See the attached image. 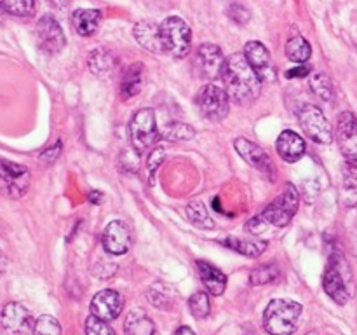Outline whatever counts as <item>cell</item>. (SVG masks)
Instances as JSON below:
<instances>
[{
	"instance_id": "41",
	"label": "cell",
	"mask_w": 357,
	"mask_h": 335,
	"mask_svg": "<svg viewBox=\"0 0 357 335\" xmlns=\"http://www.w3.org/2000/svg\"><path fill=\"white\" fill-rule=\"evenodd\" d=\"M267 225H268V222L264 218V215H261V213H260V215L255 216V218H251L250 222H248L246 229L250 230L251 234H255V236H260V234L265 232Z\"/></svg>"
},
{
	"instance_id": "11",
	"label": "cell",
	"mask_w": 357,
	"mask_h": 335,
	"mask_svg": "<svg viewBox=\"0 0 357 335\" xmlns=\"http://www.w3.org/2000/svg\"><path fill=\"white\" fill-rule=\"evenodd\" d=\"M35 37H37L38 47H40L45 54H58L66 44L65 31H63L61 24H59L58 20H56L54 16H51V14H44V16L37 21Z\"/></svg>"
},
{
	"instance_id": "14",
	"label": "cell",
	"mask_w": 357,
	"mask_h": 335,
	"mask_svg": "<svg viewBox=\"0 0 357 335\" xmlns=\"http://www.w3.org/2000/svg\"><path fill=\"white\" fill-rule=\"evenodd\" d=\"M91 316L103 321H114L124 309V297L117 290H101L91 299Z\"/></svg>"
},
{
	"instance_id": "2",
	"label": "cell",
	"mask_w": 357,
	"mask_h": 335,
	"mask_svg": "<svg viewBox=\"0 0 357 335\" xmlns=\"http://www.w3.org/2000/svg\"><path fill=\"white\" fill-rule=\"evenodd\" d=\"M303 307L289 299H274L264 313V328L271 335H293L298 328Z\"/></svg>"
},
{
	"instance_id": "4",
	"label": "cell",
	"mask_w": 357,
	"mask_h": 335,
	"mask_svg": "<svg viewBox=\"0 0 357 335\" xmlns=\"http://www.w3.org/2000/svg\"><path fill=\"white\" fill-rule=\"evenodd\" d=\"M296 117H298L300 128L309 140L321 143V145H328V143L333 142V128L317 105L303 103L296 112Z\"/></svg>"
},
{
	"instance_id": "28",
	"label": "cell",
	"mask_w": 357,
	"mask_h": 335,
	"mask_svg": "<svg viewBox=\"0 0 357 335\" xmlns=\"http://www.w3.org/2000/svg\"><path fill=\"white\" fill-rule=\"evenodd\" d=\"M146 299H149V302L152 304L153 307H157V309L160 311L173 309L174 306L173 288L167 285H162V283H155V285L149 290V293H146Z\"/></svg>"
},
{
	"instance_id": "22",
	"label": "cell",
	"mask_w": 357,
	"mask_h": 335,
	"mask_svg": "<svg viewBox=\"0 0 357 335\" xmlns=\"http://www.w3.org/2000/svg\"><path fill=\"white\" fill-rule=\"evenodd\" d=\"M143 80H145V65L143 63H132L122 72L121 79V94L124 100H131L136 94L142 93Z\"/></svg>"
},
{
	"instance_id": "8",
	"label": "cell",
	"mask_w": 357,
	"mask_h": 335,
	"mask_svg": "<svg viewBox=\"0 0 357 335\" xmlns=\"http://www.w3.org/2000/svg\"><path fill=\"white\" fill-rule=\"evenodd\" d=\"M31 174L28 168L13 161L0 159V194L10 199H20L30 188Z\"/></svg>"
},
{
	"instance_id": "44",
	"label": "cell",
	"mask_w": 357,
	"mask_h": 335,
	"mask_svg": "<svg viewBox=\"0 0 357 335\" xmlns=\"http://www.w3.org/2000/svg\"><path fill=\"white\" fill-rule=\"evenodd\" d=\"M6 269H7V258H6V255L2 253V250H0V276L6 272Z\"/></svg>"
},
{
	"instance_id": "33",
	"label": "cell",
	"mask_w": 357,
	"mask_h": 335,
	"mask_svg": "<svg viewBox=\"0 0 357 335\" xmlns=\"http://www.w3.org/2000/svg\"><path fill=\"white\" fill-rule=\"evenodd\" d=\"M279 278V267L275 264H264L258 265L251 271L250 274V283L255 286L260 285H268V283H274Z\"/></svg>"
},
{
	"instance_id": "18",
	"label": "cell",
	"mask_w": 357,
	"mask_h": 335,
	"mask_svg": "<svg viewBox=\"0 0 357 335\" xmlns=\"http://www.w3.org/2000/svg\"><path fill=\"white\" fill-rule=\"evenodd\" d=\"M91 73L101 80H108L117 73L119 58L107 47H96L89 52L87 58Z\"/></svg>"
},
{
	"instance_id": "20",
	"label": "cell",
	"mask_w": 357,
	"mask_h": 335,
	"mask_svg": "<svg viewBox=\"0 0 357 335\" xmlns=\"http://www.w3.org/2000/svg\"><path fill=\"white\" fill-rule=\"evenodd\" d=\"M132 35H135L136 42L149 52H153V54H164L166 52L162 37H160V27H157L152 21H139V23H136Z\"/></svg>"
},
{
	"instance_id": "43",
	"label": "cell",
	"mask_w": 357,
	"mask_h": 335,
	"mask_svg": "<svg viewBox=\"0 0 357 335\" xmlns=\"http://www.w3.org/2000/svg\"><path fill=\"white\" fill-rule=\"evenodd\" d=\"M174 335H197V334H195L190 327H180V328H176Z\"/></svg>"
},
{
	"instance_id": "31",
	"label": "cell",
	"mask_w": 357,
	"mask_h": 335,
	"mask_svg": "<svg viewBox=\"0 0 357 335\" xmlns=\"http://www.w3.org/2000/svg\"><path fill=\"white\" fill-rule=\"evenodd\" d=\"M310 89H312V93L316 94L317 98H321L323 101H331L335 98L333 82H331L330 77L324 75V73H312V77H310Z\"/></svg>"
},
{
	"instance_id": "3",
	"label": "cell",
	"mask_w": 357,
	"mask_h": 335,
	"mask_svg": "<svg viewBox=\"0 0 357 335\" xmlns=\"http://www.w3.org/2000/svg\"><path fill=\"white\" fill-rule=\"evenodd\" d=\"M129 138L136 154L146 152L159 142L160 131L157 129L155 114L152 108H142L132 115L129 122Z\"/></svg>"
},
{
	"instance_id": "12",
	"label": "cell",
	"mask_w": 357,
	"mask_h": 335,
	"mask_svg": "<svg viewBox=\"0 0 357 335\" xmlns=\"http://www.w3.org/2000/svg\"><path fill=\"white\" fill-rule=\"evenodd\" d=\"M225 56L220 45L206 42V44L199 45L197 52H195V68H197L199 75L202 79L215 80L222 77L223 65H225Z\"/></svg>"
},
{
	"instance_id": "42",
	"label": "cell",
	"mask_w": 357,
	"mask_h": 335,
	"mask_svg": "<svg viewBox=\"0 0 357 335\" xmlns=\"http://www.w3.org/2000/svg\"><path fill=\"white\" fill-rule=\"evenodd\" d=\"M309 73H310V66L305 65V66H296V68H291L288 73H286V77H289V79H291V77H305L309 75Z\"/></svg>"
},
{
	"instance_id": "47",
	"label": "cell",
	"mask_w": 357,
	"mask_h": 335,
	"mask_svg": "<svg viewBox=\"0 0 357 335\" xmlns=\"http://www.w3.org/2000/svg\"><path fill=\"white\" fill-rule=\"evenodd\" d=\"M307 335H319V334H317V332H309V334H307Z\"/></svg>"
},
{
	"instance_id": "24",
	"label": "cell",
	"mask_w": 357,
	"mask_h": 335,
	"mask_svg": "<svg viewBox=\"0 0 357 335\" xmlns=\"http://www.w3.org/2000/svg\"><path fill=\"white\" fill-rule=\"evenodd\" d=\"M340 201L347 208L357 206V163H347L342 166Z\"/></svg>"
},
{
	"instance_id": "26",
	"label": "cell",
	"mask_w": 357,
	"mask_h": 335,
	"mask_svg": "<svg viewBox=\"0 0 357 335\" xmlns=\"http://www.w3.org/2000/svg\"><path fill=\"white\" fill-rule=\"evenodd\" d=\"M222 244L248 258H258L268 246L267 241L264 239H243V237H227L222 241Z\"/></svg>"
},
{
	"instance_id": "45",
	"label": "cell",
	"mask_w": 357,
	"mask_h": 335,
	"mask_svg": "<svg viewBox=\"0 0 357 335\" xmlns=\"http://www.w3.org/2000/svg\"><path fill=\"white\" fill-rule=\"evenodd\" d=\"M101 192H91L89 194V201H93V202H100L101 201Z\"/></svg>"
},
{
	"instance_id": "23",
	"label": "cell",
	"mask_w": 357,
	"mask_h": 335,
	"mask_svg": "<svg viewBox=\"0 0 357 335\" xmlns=\"http://www.w3.org/2000/svg\"><path fill=\"white\" fill-rule=\"evenodd\" d=\"M124 335H159V330L145 311L132 309L124 320Z\"/></svg>"
},
{
	"instance_id": "17",
	"label": "cell",
	"mask_w": 357,
	"mask_h": 335,
	"mask_svg": "<svg viewBox=\"0 0 357 335\" xmlns=\"http://www.w3.org/2000/svg\"><path fill=\"white\" fill-rule=\"evenodd\" d=\"M323 288L328 293V297L338 306H345L349 302L347 285H345L344 274H342L338 262L335 258L328 264L326 271L323 274Z\"/></svg>"
},
{
	"instance_id": "38",
	"label": "cell",
	"mask_w": 357,
	"mask_h": 335,
	"mask_svg": "<svg viewBox=\"0 0 357 335\" xmlns=\"http://www.w3.org/2000/svg\"><path fill=\"white\" fill-rule=\"evenodd\" d=\"M227 14H229V17L232 21H236L237 24H241V27H244V24H248V21L251 20V13L250 9H246V7L243 6V3H230L229 6V10H227Z\"/></svg>"
},
{
	"instance_id": "39",
	"label": "cell",
	"mask_w": 357,
	"mask_h": 335,
	"mask_svg": "<svg viewBox=\"0 0 357 335\" xmlns=\"http://www.w3.org/2000/svg\"><path fill=\"white\" fill-rule=\"evenodd\" d=\"M166 159V152H164L162 147H155V149L150 152L149 157V174H150V184H153V174H155L157 168L162 164V161Z\"/></svg>"
},
{
	"instance_id": "25",
	"label": "cell",
	"mask_w": 357,
	"mask_h": 335,
	"mask_svg": "<svg viewBox=\"0 0 357 335\" xmlns=\"http://www.w3.org/2000/svg\"><path fill=\"white\" fill-rule=\"evenodd\" d=\"M72 23L80 37H91L100 28L101 13L96 9H77L72 14Z\"/></svg>"
},
{
	"instance_id": "9",
	"label": "cell",
	"mask_w": 357,
	"mask_h": 335,
	"mask_svg": "<svg viewBox=\"0 0 357 335\" xmlns=\"http://www.w3.org/2000/svg\"><path fill=\"white\" fill-rule=\"evenodd\" d=\"M243 54L246 58V61L250 63L251 68L255 70L258 79L261 80V84L275 82V79H278V68H275L274 61H272V56L268 52V49L261 42L250 40L244 45Z\"/></svg>"
},
{
	"instance_id": "34",
	"label": "cell",
	"mask_w": 357,
	"mask_h": 335,
	"mask_svg": "<svg viewBox=\"0 0 357 335\" xmlns=\"http://www.w3.org/2000/svg\"><path fill=\"white\" fill-rule=\"evenodd\" d=\"M188 309L195 320H206L211 313V302L209 295L206 292H197L188 299Z\"/></svg>"
},
{
	"instance_id": "46",
	"label": "cell",
	"mask_w": 357,
	"mask_h": 335,
	"mask_svg": "<svg viewBox=\"0 0 357 335\" xmlns=\"http://www.w3.org/2000/svg\"><path fill=\"white\" fill-rule=\"evenodd\" d=\"M3 17H6V10H3V7H2V0H0V24H2Z\"/></svg>"
},
{
	"instance_id": "15",
	"label": "cell",
	"mask_w": 357,
	"mask_h": 335,
	"mask_svg": "<svg viewBox=\"0 0 357 335\" xmlns=\"http://www.w3.org/2000/svg\"><path fill=\"white\" fill-rule=\"evenodd\" d=\"M131 229L122 220H112L107 227H105L103 234H101V244L107 253L115 255H126L131 248Z\"/></svg>"
},
{
	"instance_id": "36",
	"label": "cell",
	"mask_w": 357,
	"mask_h": 335,
	"mask_svg": "<svg viewBox=\"0 0 357 335\" xmlns=\"http://www.w3.org/2000/svg\"><path fill=\"white\" fill-rule=\"evenodd\" d=\"M86 335H115L114 328L110 327L108 321L98 320V318L89 316L86 320Z\"/></svg>"
},
{
	"instance_id": "29",
	"label": "cell",
	"mask_w": 357,
	"mask_h": 335,
	"mask_svg": "<svg viewBox=\"0 0 357 335\" xmlns=\"http://www.w3.org/2000/svg\"><path fill=\"white\" fill-rule=\"evenodd\" d=\"M310 54H312V47H310L309 40L302 35H293L288 42H286V56L295 63H305L309 61Z\"/></svg>"
},
{
	"instance_id": "1",
	"label": "cell",
	"mask_w": 357,
	"mask_h": 335,
	"mask_svg": "<svg viewBox=\"0 0 357 335\" xmlns=\"http://www.w3.org/2000/svg\"><path fill=\"white\" fill-rule=\"evenodd\" d=\"M223 89L229 94V100L241 107H250L260 98L261 80L246 61L243 52H234L227 56L222 77Z\"/></svg>"
},
{
	"instance_id": "5",
	"label": "cell",
	"mask_w": 357,
	"mask_h": 335,
	"mask_svg": "<svg viewBox=\"0 0 357 335\" xmlns=\"http://www.w3.org/2000/svg\"><path fill=\"white\" fill-rule=\"evenodd\" d=\"M160 37L166 52L174 58H185L192 49L190 27L180 16H169L160 23Z\"/></svg>"
},
{
	"instance_id": "35",
	"label": "cell",
	"mask_w": 357,
	"mask_h": 335,
	"mask_svg": "<svg viewBox=\"0 0 357 335\" xmlns=\"http://www.w3.org/2000/svg\"><path fill=\"white\" fill-rule=\"evenodd\" d=\"M33 335H61V325L54 316L42 314L33 325Z\"/></svg>"
},
{
	"instance_id": "10",
	"label": "cell",
	"mask_w": 357,
	"mask_h": 335,
	"mask_svg": "<svg viewBox=\"0 0 357 335\" xmlns=\"http://www.w3.org/2000/svg\"><path fill=\"white\" fill-rule=\"evenodd\" d=\"M335 140L347 163H357V117L345 110L338 115L335 126Z\"/></svg>"
},
{
	"instance_id": "21",
	"label": "cell",
	"mask_w": 357,
	"mask_h": 335,
	"mask_svg": "<svg viewBox=\"0 0 357 335\" xmlns=\"http://www.w3.org/2000/svg\"><path fill=\"white\" fill-rule=\"evenodd\" d=\"M195 269H197V274L201 278L202 285L208 288V292L211 295L220 297L225 293L227 290V274L222 269L215 267L213 264L206 260H197L195 262Z\"/></svg>"
},
{
	"instance_id": "19",
	"label": "cell",
	"mask_w": 357,
	"mask_h": 335,
	"mask_svg": "<svg viewBox=\"0 0 357 335\" xmlns=\"http://www.w3.org/2000/svg\"><path fill=\"white\" fill-rule=\"evenodd\" d=\"M275 150H278L279 157L284 163H296L302 159L307 152L305 140L298 135V133L286 129L279 135L278 142H275Z\"/></svg>"
},
{
	"instance_id": "32",
	"label": "cell",
	"mask_w": 357,
	"mask_h": 335,
	"mask_svg": "<svg viewBox=\"0 0 357 335\" xmlns=\"http://www.w3.org/2000/svg\"><path fill=\"white\" fill-rule=\"evenodd\" d=\"M7 16L31 17L35 14V0H2Z\"/></svg>"
},
{
	"instance_id": "40",
	"label": "cell",
	"mask_w": 357,
	"mask_h": 335,
	"mask_svg": "<svg viewBox=\"0 0 357 335\" xmlns=\"http://www.w3.org/2000/svg\"><path fill=\"white\" fill-rule=\"evenodd\" d=\"M61 149H63V143L58 140L54 145H51L49 149H45L44 152H40V156H38V161H40V163H44V164H47V166H49V164H52L56 159H58L59 154H61Z\"/></svg>"
},
{
	"instance_id": "27",
	"label": "cell",
	"mask_w": 357,
	"mask_h": 335,
	"mask_svg": "<svg viewBox=\"0 0 357 335\" xmlns=\"http://www.w3.org/2000/svg\"><path fill=\"white\" fill-rule=\"evenodd\" d=\"M195 136V129L192 128L190 124L187 122H180V121H173L169 124L164 126L160 129V140H167V142H188Z\"/></svg>"
},
{
	"instance_id": "16",
	"label": "cell",
	"mask_w": 357,
	"mask_h": 335,
	"mask_svg": "<svg viewBox=\"0 0 357 335\" xmlns=\"http://www.w3.org/2000/svg\"><path fill=\"white\" fill-rule=\"evenodd\" d=\"M2 327L7 335H24L33 330V318L30 311L20 302H9L2 309Z\"/></svg>"
},
{
	"instance_id": "7",
	"label": "cell",
	"mask_w": 357,
	"mask_h": 335,
	"mask_svg": "<svg viewBox=\"0 0 357 335\" xmlns=\"http://www.w3.org/2000/svg\"><path fill=\"white\" fill-rule=\"evenodd\" d=\"M195 105L209 121L220 122L227 117L230 107V100L227 91L216 84H206L195 94Z\"/></svg>"
},
{
	"instance_id": "37",
	"label": "cell",
	"mask_w": 357,
	"mask_h": 335,
	"mask_svg": "<svg viewBox=\"0 0 357 335\" xmlns=\"http://www.w3.org/2000/svg\"><path fill=\"white\" fill-rule=\"evenodd\" d=\"M115 271H117V265L114 264V262H108V260H103V258H100V260L94 262V265L91 267V272H93L96 278L100 279H108L112 278V276L115 274Z\"/></svg>"
},
{
	"instance_id": "13",
	"label": "cell",
	"mask_w": 357,
	"mask_h": 335,
	"mask_svg": "<svg viewBox=\"0 0 357 335\" xmlns=\"http://www.w3.org/2000/svg\"><path fill=\"white\" fill-rule=\"evenodd\" d=\"M234 149L237 150V154H239V156L250 164V166H253L255 170L267 174L268 180H274L275 178L274 163H272L271 156H268V154L258 145V143L251 142V140L244 138V136H239V138L234 140Z\"/></svg>"
},
{
	"instance_id": "6",
	"label": "cell",
	"mask_w": 357,
	"mask_h": 335,
	"mask_svg": "<svg viewBox=\"0 0 357 335\" xmlns=\"http://www.w3.org/2000/svg\"><path fill=\"white\" fill-rule=\"evenodd\" d=\"M298 206H300V194L296 191V187L293 184H286L282 187L281 194L267 204V208L261 211L264 218L267 220L271 225L275 227H286L291 223L293 216L296 215L298 211Z\"/></svg>"
},
{
	"instance_id": "30",
	"label": "cell",
	"mask_w": 357,
	"mask_h": 335,
	"mask_svg": "<svg viewBox=\"0 0 357 335\" xmlns=\"http://www.w3.org/2000/svg\"><path fill=\"white\" fill-rule=\"evenodd\" d=\"M187 216L195 227H199V229H213V227H215V220L211 218L204 202L199 201V199H194V201L188 202Z\"/></svg>"
}]
</instances>
